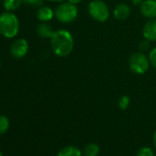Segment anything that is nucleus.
Here are the masks:
<instances>
[{
    "label": "nucleus",
    "instance_id": "6ab92c4d",
    "mask_svg": "<svg viewBox=\"0 0 156 156\" xmlns=\"http://www.w3.org/2000/svg\"><path fill=\"white\" fill-rule=\"evenodd\" d=\"M22 3L32 6V7H41L43 4V0H22Z\"/></svg>",
    "mask_w": 156,
    "mask_h": 156
},
{
    "label": "nucleus",
    "instance_id": "5701e85b",
    "mask_svg": "<svg viewBox=\"0 0 156 156\" xmlns=\"http://www.w3.org/2000/svg\"><path fill=\"white\" fill-rule=\"evenodd\" d=\"M152 140H153V145H154V147H155V149H156V130H155V131H154V133H153Z\"/></svg>",
    "mask_w": 156,
    "mask_h": 156
},
{
    "label": "nucleus",
    "instance_id": "4468645a",
    "mask_svg": "<svg viewBox=\"0 0 156 156\" xmlns=\"http://www.w3.org/2000/svg\"><path fill=\"white\" fill-rule=\"evenodd\" d=\"M22 4V0H4L3 5L7 11L17 10Z\"/></svg>",
    "mask_w": 156,
    "mask_h": 156
},
{
    "label": "nucleus",
    "instance_id": "b1692460",
    "mask_svg": "<svg viewBox=\"0 0 156 156\" xmlns=\"http://www.w3.org/2000/svg\"><path fill=\"white\" fill-rule=\"evenodd\" d=\"M46 1H50V2H59V3H61V2L63 1V0H46Z\"/></svg>",
    "mask_w": 156,
    "mask_h": 156
},
{
    "label": "nucleus",
    "instance_id": "9b49d317",
    "mask_svg": "<svg viewBox=\"0 0 156 156\" xmlns=\"http://www.w3.org/2000/svg\"><path fill=\"white\" fill-rule=\"evenodd\" d=\"M54 30L47 22H41L37 26V34L43 39H51Z\"/></svg>",
    "mask_w": 156,
    "mask_h": 156
},
{
    "label": "nucleus",
    "instance_id": "f03ea898",
    "mask_svg": "<svg viewBox=\"0 0 156 156\" xmlns=\"http://www.w3.org/2000/svg\"><path fill=\"white\" fill-rule=\"evenodd\" d=\"M20 30V20L12 11L0 14V34L7 39L14 38Z\"/></svg>",
    "mask_w": 156,
    "mask_h": 156
},
{
    "label": "nucleus",
    "instance_id": "7ed1b4c3",
    "mask_svg": "<svg viewBox=\"0 0 156 156\" xmlns=\"http://www.w3.org/2000/svg\"><path fill=\"white\" fill-rule=\"evenodd\" d=\"M54 14L58 21L63 24H69L77 19L78 9L75 4H73L69 1L61 2L54 10Z\"/></svg>",
    "mask_w": 156,
    "mask_h": 156
},
{
    "label": "nucleus",
    "instance_id": "a211bd4d",
    "mask_svg": "<svg viewBox=\"0 0 156 156\" xmlns=\"http://www.w3.org/2000/svg\"><path fill=\"white\" fill-rule=\"evenodd\" d=\"M148 59H149L150 64H151L154 69H156V47L152 48V49L149 51Z\"/></svg>",
    "mask_w": 156,
    "mask_h": 156
},
{
    "label": "nucleus",
    "instance_id": "f257e3e1",
    "mask_svg": "<svg viewBox=\"0 0 156 156\" xmlns=\"http://www.w3.org/2000/svg\"><path fill=\"white\" fill-rule=\"evenodd\" d=\"M51 45L55 55L66 57L73 50L74 40L72 33L67 30H54L51 38Z\"/></svg>",
    "mask_w": 156,
    "mask_h": 156
},
{
    "label": "nucleus",
    "instance_id": "6e6552de",
    "mask_svg": "<svg viewBox=\"0 0 156 156\" xmlns=\"http://www.w3.org/2000/svg\"><path fill=\"white\" fill-rule=\"evenodd\" d=\"M143 38L149 41H156V19L149 20L142 28Z\"/></svg>",
    "mask_w": 156,
    "mask_h": 156
},
{
    "label": "nucleus",
    "instance_id": "cd10ccee",
    "mask_svg": "<svg viewBox=\"0 0 156 156\" xmlns=\"http://www.w3.org/2000/svg\"><path fill=\"white\" fill-rule=\"evenodd\" d=\"M155 156H156V155H155Z\"/></svg>",
    "mask_w": 156,
    "mask_h": 156
},
{
    "label": "nucleus",
    "instance_id": "ddd939ff",
    "mask_svg": "<svg viewBox=\"0 0 156 156\" xmlns=\"http://www.w3.org/2000/svg\"><path fill=\"white\" fill-rule=\"evenodd\" d=\"M99 152H100V148L95 142H90L87 144L83 151V154L85 156H98Z\"/></svg>",
    "mask_w": 156,
    "mask_h": 156
},
{
    "label": "nucleus",
    "instance_id": "0eeeda50",
    "mask_svg": "<svg viewBox=\"0 0 156 156\" xmlns=\"http://www.w3.org/2000/svg\"><path fill=\"white\" fill-rule=\"evenodd\" d=\"M141 15L148 19H156V0H143L140 7Z\"/></svg>",
    "mask_w": 156,
    "mask_h": 156
},
{
    "label": "nucleus",
    "instance_id": "f3484780",
    "mask_svg": "<svg viewBox=\"0 0 156 156\" xmlns=\"http://www.w3.org/2000/svg\"><path fill=\"white\" fill-rule=\"evenodd\" d=\"M136 156H155V154H154L151 148H150V147H142L137 151Z\"/></svg>",
    "mask_w": 156,
    "mask_h": 156
},
{
    "label": "nucleus",
    "instance_id": "9d476101",
    "mask_svg": "<svg viewBox=\"0 0 156 156\" xmlns=\"http://www.w3.org/2000/svg\"><path fill=\"white\" fill-rule=\"evenodd\" d=\"M55 17L54 11L46 6H41L37 11V18L41 22H49Z\"/></svg>",
    "mask_w": 156,
    "mask_h": 156
},
{
    "label": "nucleus",
    "instance_id": "1a4fd4ad",
    "mask_svg": "<svg viewBox=\"0 0 156 156\" xmlns=\"http://www.w3.org/2000/svg\"><path fill=\"white\" fill-rule=\"evenodd\" d=\"M131 13L130 7L125 3L118 4L113 9V16L118 20H127Z\"/></svg>",
    "mask_w": 156,
    "mask_h": 156
},
{
    "label": "nucleus",
    "instance_id": "393cba45",
    "mask_svg": "<svg viewBox=\"0 0 156 156\" xmlns=\"http://www.w3.org/2000/svg\"><path fill=\"white\" fill-rule=\"evenodd\" d=\"M0 156H3V153L1 151H0Z\"/></svg>",
    "mask_w": 156,
    "mask_h": 156
},
{
    "label": "nucleus",
    "instance_id": "f8f14e48",
    "mask_svg": "<svg viewBox=\"0 0 156 156\" xmlns=\"http://www.w3.org/2000/svg\"><path fill=\"white\" fill-rule=\"evenodd\" d=\"M57 156H83V151L76 146L68 145L62 148L58 151Z\"/></svg>",
    "mask_w": 156,
    "mask_h": 156
},
{
    "label": "nucleus",
    "instance_id": "aec40b11",
    "mask_svg": "<svg viewBox=\"0 0 156 156\" xmlns=\"http://www.w3.org/2000/svg\"><path fill=\"white\" fill-rule=\"evenodd\" d=\"M139 50H140V51H142V52L148 51L150 50V41L145 39L143 41H141L139 43Z\"/></svg>",
    "mask_w": 156,
    "mask_h": 156
},
{
    "label": "nucleus",
    "instance_id": "39448f33",
    "mask_svg": "<svg viewBox=\"0 0 156 156\" xmlns=\"http://www.w3.org/2000/svg\"><path fill=\"white\" fill-rule=\"evenodd\" d=\"M150 62L146 54L142 51L133 52L129 59V70L136 74H144L150 67Z\"/></svg>",
    "mask_w": 156,
    "mask_h": 156
},
{
    "label": "nucleus",
    "instance_id": "412c9836",
    "mask_svg": "<svg viewBox=\"0 0 156 156\" xmlns=\"http://www.w3.org/2000/svg\"><path fill=\"white\" fill-rule=\"evenodd\" d=\"M143 0H131V3L134 7H140Z\"/></svg>",
    "mask_w": 156,
    "mask_h": 156
},
{
    "label": "nucleus",
    "instance_id": "a878e982",
    "mask_svg": "<svg viewBox=\"0 0 156 156\" xmlns=\"http://www.w3.org/2000/svg\"><path fill=\"white\" fill-rule=\"evenodd\" d=\"M0 65H1V61H0Z\"/></svg>",
    "mask_w": 156,
    "mask_h": 156
},
{
    "label": "nucleus",
    "instance_id": "4be33fe9",
    "mask_svg": "<svg viewBox=\"0 0 156 156\" xmlns=\"http://www.w3.org/2000/svg\"><path fill=\"white\" fill-rule=\"evenodd\" d=\"M67 1H69V2H71V3H73V4L77 5V4H79L80 2H82L83 0H67Z\"/></svg>",
    "mask_w": 156,
    "mask_h": 156
},
{
    "label": "nucleus",
    "instance_id": "dca6fc26",
    "mask_svg": "<svg viewBox=\"0 0 156 156\" xmlns=\"http://www.w3.org/2000/svg\"><path fill=\"white\" fill-rule=\"evenodd\" d=\"M130 103V99L128 96H122L119 99V107L121 110H126Z\"/></svg>",
    "mask_w": 156,
    "mask_h": 156
},
{
    "label": "nucleus",
    "instance_id": "423d86ee",
    "mask_svg": "<svg viewBox=\"0 0 156 156\" xmlns=\"http://www.w3.org/2000/svg\"><path fill=\"white\" fill-rule=\"evenodd\" d=\"M29 51V43L25 39H18L16 40L11 47H10V53L13 57L17 59L23 58Z\"/></svg>",
    "mask_w": 156,
    "mask_h": 156
},
{
    "label": "nucleus",
    "instance_id": "2eb2a0df",
    "mask_svg": "<svg viewBox=\"0 0 156 156\" xmlns=\"http://www.w3.org/2000/svg\"><path fill=\"white\" fill-rule=\"evenodd\" d=\"M9 129V119L4 115H0V134L6 133Z\"/></svg>",
    "mask_w": 156,
    "mask_h": 156
},
{
    "label": "nucleus",
    "instance_id": "bb28decb",
    "mask_svg": "<svg viewBox=\"0 0 156 156\" xmlns=\"http://www.w3.org/2000/svg\"><path fill=\"white\" fill-rule=\"evenodd\" d=\"M0 1H1V0H0Z\"/></svg>",
    "mask_w": 156,
    "mask_h": 156
},
{
    "label": "nucleus",
    "instance_id": "20e7f679",
    "mask_svg": "<svg viewBox=\"0 0 156 156\" xmlns=\"http://www.w3.org/2000/svg\"><path fill=\"white\" fill-rule=\"evenodd\" d=\"M87 10L89 16L98 22H106L110 16L109 8L103 0H92Z\"/></svg>",
    "mask_w": 156,
    "mask_h": 156
}]
</instances>
